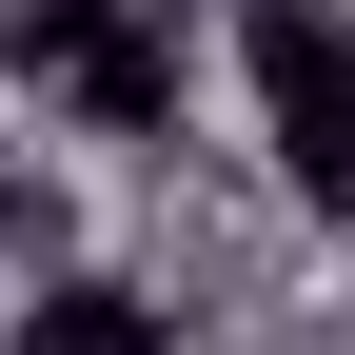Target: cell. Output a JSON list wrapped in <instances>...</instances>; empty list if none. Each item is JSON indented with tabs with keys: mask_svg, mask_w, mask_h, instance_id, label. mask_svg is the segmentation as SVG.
Instances as JSON below:
<instances>
[{
	"mask_svg": "<svg viewBox=\"0 0 355 355\" xmlns=\"http://www.w3.org/2000/svg\"><path fill=\"white\" fill-rule=\"evenodd\" d=\"M0 355H198V336H178V296L119 277V257H40V277L0 296Z\"/></svg>",
	"mask_w": 355,
	"mask_h": 355,
	"instance_id": "obj_3",
	"label": "cell"
},
{
	"mask_svg": "<svg viewBox=\"0 0 355 355\" xmlns=\"http://www.w3.org/2000/svg\"><path fill=\"white\" fill-rule=\"evenodd\" d=\"M217 79H237L257 178L355 237V0H237V20H217Z\"/></svg>",
	"mask_w": 355,
	"mask_h": 355,
	"instance_id": "obj_2",
	"label": "cell"
},
{
	"mask_svg": "<svg viewBox=\"0 0 355 355\" xmlns=\"http://www.w3.org/2000/svg\"><path fill=\"white\" fill-rule=\"evenodd\" d=\"M198 355H277V336H198Z\"/></svg>",
	"mask_w": 355,
	"mask_h": 355,
	"instance_id": "obj_4",
	"label": "cell"
},
{
	"mask_svg": "<svg viewBox=\"0 0 355 355\" xmlns=\"http://www.w3.org/2000/svg\"><path fill=\"white\" fill-rule=\"evenodd\" d=\"M198 0H0V79H20L60 139H178L198 99Z\"/></svg>",
	"mask_w": 355,
	"mask_h": 355,
	"instance_id": "obj_1",
	"label": "cell"
}]
</instances>
